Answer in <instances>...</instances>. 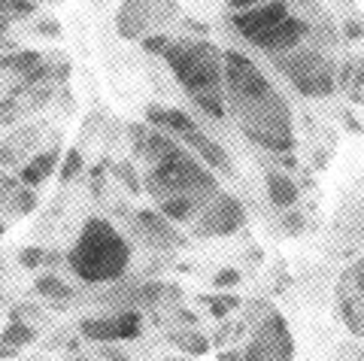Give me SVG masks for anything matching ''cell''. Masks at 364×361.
I'll list each match as a JSON object with an SVG mask.
<instances>
[{
    "instance_id": "cell-1",
    "label": "cell",
    "mask_w": 364,
    "mask_h": 361,
    "mask_svg": "<svg viewBox=\"0 0 364 361\" xmlns=\"http://www.w3.org/2000/svg\"><path fill=\"white\" fill-rule=\"evenodd\" d=\"M131 243L109 219H85L76 243L67 252V267L85 286H112L131 267Z\"/></svg>"
},
{
    "instance_id": "cell-2",
    "label": "cell",
    "mask_w": 364,
    "mask_h": 361,
    "mask_svg": "<svg viewBox=\"0 0 364 361\" xmlns=\"http://www.w3.org/2000/svg\"><path fill=\"white\" fill-rule=\"evenodd\" d=\"M170 73L186 88L188 97L200 92H222L225 85V52H219L203 37L173 40L164 55Z\"/></svg>"
},
{
    "instance_id": "cell-3",
    "label": "cell",
    "mask_w": 364,
    "mask_h": 361,
    "mask_svg": "<svg viewBox=\"0 0 364 361\" xmlns=\"http://www.w3.org/2000/svg\"><path fill=\"white\" fill-rule=\"evenodd\" d=\"M231 112L237 116V125H240L249 143L261 146L264 152L277 158L294 152L298 140H294L291 131V109L279 92H273L264 100H255V104H237L231 107Z\"/></svg>"
},
{
    "instance_id": "cell-4",
    "label": "cell",
    "mask_w": 364,
    "mask_h": 361,
    "mask_svg": "<svg viewBox=\"0 0 364 361\" xmlns=\"http://www.w3.org/2000/svg\"><path fill=\"white\" fill-rule=\"evenodd\" d=\"M146 183H149L146 188L152 191L155 200H164L170 195H188L198 200H210L213 195H219V176H215V171H210L198 155H188L186 149L161 164L149 167Z\"/></svg>"
},
{
    "instance_id": "cell-5",
    "label": "cell",
    "mask_w": 364,
    "mask_h": 361,
    "mask_svg": "<svg viewBox=\"0 0 364 361\" xmlns=\"http://www.w3.org/2000/svg\"><path fill=\"white\" fill-rule=\"evenodd\" d=\"M273 67L294 85L304 97H331L337 92V64L318 49L301 46L294 52L277 55Z\"/></svg>"
},
{
    "instance_id": "cell-6",
    "label": "cell",
    "mask_w": 364,
    "mask_h": 361,
    "mask_svg": "<svg viewBox=\"0 0 364 361\" xmlns=\"http://www.w3.org/2000/svg\"><path fill=\"white\" fill-rule=\"evenodd\" d=\"M225 92L231 107L237 104H255V100L270 97L277 88L264 76V70L237 49H225Z\"/></svg>"
},
{
    "instance_id": "cell-7",
    "label": "cell",
    "mask_w": 364,
    "mask_h": 361,
    "mask_svg": "<svg viewBox=\"0 0 364 361\" xmlns=\"http://www.w3.org/2000/svg\"><path fill=\"white\" fill-rule=\"evenodd\" d=\"M243 225H246V207L240 204V198L219 191V195H213L200 207L198 219L191 222V234L195 237H231Z\"/></svg>"
},
{
    "instance_id": "cell-8",
    "label": "cell",
    "mask_w": 364,
    "mask_h": 361,
    "mask_svg": "<svg viewBox=\"0 0 364 361\" xmlns=\"http://www.w3.org/2000/svg\"><path fill=\"white\" fill-rule=\"evenodd\" d=\"M291 358H294V340L289 334V325L277 310H270L258 322L252 340L246 343L243 361H291Z\"/></svg>"
},
{
    "instance_id": "cell-9",
    "label": "cell",
    "mask_w": 364,
    "mask_h": 361,
    "mask_svg": "<svg viewBox=\"0 0 364 361\" xmlns=\"http://www.w3.org/2000/svg\"><path fill=\"white\" fill-rule=\"evenodd\" d=\"M131 228L136 234V240L152 252H170V249H176V246L186 243L179 237V231L173 228V222L167 216H161L158 210H136L131 216Z\"/></svg>"
},
{
    "instance_id": "cell-10",
    "label": "cell",
    "mask_w": 364,
    "mask_h": 361,
    "mask_svg": "<svg viewBox=\"0 0 364 361\" xmlns=\"http://www.w3.org/2000/svg\"><path fill=\"white\" fill-rule=\"evenodd\" d=\"M313 37V25L306 18H298V16H289L286 21H279L277 28H270L264 33L249 40V46H255L258 52H267V55H286V52H294L301 49L306 40Z\"/></svg>"
},
{
    "instance_id": "cell-11",
    "label": "cell",
    "mask_w": 364,
    "mask_h": 361,
    "mask_svg": "<svg viewBox=\"0 0 364 361\" xmlns=\"http://www.w3.org/2000/svg\"><path fill=\"white\" fill-rule=\"evenodd\" d=\"M289 16H291L289 0H270V4H261L255 9H246V13H231V28L249 43L252 37H258V33L277 28L279 21H286Z\"/></svg>"
},
{
    "instance_id": "cell-12",
    "label": "cell",
    "mask_w": 364,
    "mask_h": 361,
    "mask_svg": "<svg viewBox=\"0 0 364 361\" xmlns=\"http://www.w3.org/2000/svg\"><path fill=\"white\" fill-rule=\"evenodd\" d=\"M146 125H152L158 131H167L173 137H188V134L200 131L198 122L188 116L186 109H173V107H161V104H149L146 107Z\"/></svg>"
},
{
    "instance_id": "cell-13",
    "label": "cell",
    "mask_w": 364,
    "mask_h": 361,
    "mask_svg": "<svg viewBox=\"0 0 364 361\" xmlns=\"http://www.w3.org/2000/svg\"><path fill=\"white\" fill-rule=\"evenodd\" d=\"M182 143L191 146L195 155L210 167V171H215V173H231L234 171V164H231V158H228V152L215 140H210L203 131H195V134H188V137H182Z\"/></svg>"
},
{
    "instance_id": "cell-14",
    "label": "cell",
    "mask_w": 364,
    "mask_h": 361,
    "mask_svg": "<svg viewBox=\"0 0 364 361\" xmlns=\"http://www.w3.org/2000/svg\"><path fill=\"white\" fill-rule=\"evenodd\" d=\"M58 161H61V149H58V146H52V149H43V152H33V155L28 158V164L21 167L18 179H21V183H25L28 188H40L46 179L55 173Z\"/></svg>"
},
{
    "instance_id": "cell-15",
    "label": "cell",
    "mask_w": 364,
    "mask_h": 361,
    "mask_svg": "<svg viewBox=\"0 0 364 361\" xmlns=\"http://www.w3.org/2000/svg\"><path fill=\"white\" fill-rule=\"evenodd\" d=\"M179 152H182L179 137H173V134H167V131H158V128H152L149 134H146L143 146L136 149V155H140L149 167L161 164V161H167V158H173V155H179Z\"/></svg>"
},
{
    "instance_id": "cell-16",
    "label": "cell",
    "mask_w": 364,
    "mask_h": 361,
    "mask_svg": "<svg viewBox=\"0 0 364 361\" xmlns=\"http://www.w3.org/2000/svg\"><path fill=\"white\" fill-rule=\"evenodd\" d=\"M264 185H267V200H270V204L277 207L279 212L291 210L294 204H298V198H301L298 183H294L289 173H282V171H270Z\"/></svg>"
},
{
    "instance_id": "cell-17",
    "label": "cell",
    "mask_w": 364,
    "mask_h": 361,
    "mask_svg": "<svg viewBox=\"0 0 364 361\" xmlns=\"http://www.w3.org/2000/svg\"><path fill=\"white\" fill-rule=\"evenodd\" d=\"M33 291H37L43 301H49L55 310H67L70 307V301L76 298L73 289L67 286L58 274H40L37 279H33Z\"/></svg>"
},
{
    "instance_id": "cell-18",
    "label": "cell",
    "mask_w": 364,
    "mask_h": 361,
    "mask_svg": "<svg viewBox=\"0 0 364 361\" xmlns=\"http://www.w3.org/2000/svg\"><path fill=\"white\" fill-rule=\"evenodd\" d=\"M203 204H207V200H198L188 195H170L164 200H158V212L167 216L170 222H195Z\"/></svg>"
},
{
    "instance_id": "cell-19",
    "label": "cell",
    "mask_w": 364,
    "mask_h": 361,
    "mask_svg": "<svg viewBox=\"0 0 364 361\" xmlns=\"http://www.w3.org/2000/svg\"><path fill=\"white\" fill-rule=\"evenodd\" d=\"M79 334L91 343H119L116 316H91V319H82L79 322Z\"/></svg>"
},
{
    "instance_id": "cell-20",
    "label": "cell",
    "mask_w": 364,
    "mask_h": 361,
    "mask_svg": "<svg viewBox=\"0 0 364 361\" xmlns=\"http://www.w3.org/2000/svg\"><path fill=\"white\" fill-rule=\"evenodd\" d=\"M43 64H46L43 55L33 52V49H21V52H13V55H4V73L13 70L16 76H21V82H25L31 73H37Z\"/></svg>"
},
{
    "instance_id": "cell-21",
    "label": "cell",
    "mask_w": 364,
    "mask_h": 361,
    "mask_svg": "<svg viewBox=\"0 0 364 361\" xmlns=\"http://www.w3.org/2000/svg\"><path fill=\"white\" fill-rule=\"evenodd\" d=\"M167 340L173 343L176 349H182V352H188V355H207V352H210V340H207V337H203L198 328L170 331Z\"/></svg>"
},
{
    "instance_id": "cell-22",
    "label": "cell",
    "mask_w": 364,
    "mask_h": 361,
    "mask_svg": "<svg viewBox=\"0 0 364 361\" xmlns=\"http://www.w3.org/2000/svg\"><path fill=\"white\" fill-rule=\"evenodd\" d=\"M116 331H119V343L124 340H140L143 337V313L131 307V310H116Z\"/></svg>"
},
{
    "instance_id": "cell-23",
    "label": "cell",
    "mask_w": 364,
    "mask_h": 361,
    "mask_svg": "<svg viewBox=\"0 0 364 361\" xmlns=\"http://www.w3.org/2000/svg\"><path fill=\"white\" fill-rule=\"evenodd\" d=\"M337 307H340V316H343L346 328L355 334V337H364V316H361V310H358V303L349 298L346 286L337 291Z\"/></svg>"
},
{
    "instance_id": "cell-24",
    "label": "cell",
    "mask_w": 364,
    "mask_h": 361,
    "mask_svg": "<svg viewBox=\"0 0 364 361\" xmlns=\"http://www.w3.org/2000/svg\"><path fill=\"white\" fill-rule=\"evenodd\" d=\"M195 107L203 112L207 119L222 122L228 116V104H225V92H200V95H191Z\"/></svg>"
},
{
    "instance_id": "cell-25",
    "label": "cell",
    "mask_w": 364,
    "mask_h": 361,
    "mask_svg": "<svg viewBox=\"0 0 364 361\" xmlns=\"http://www.w3.org/2000/svg\"><path fill=\"white\" fill-rule=\"evenodd\" d=\"M33 340H37V328H33V325L21 322V319H9V325L4 328V343L6 346L21 349V346H28Z\"/></svg>"
},
{
    "instance_id": "cell-26",
    "label": "cell",
    "mask_w": 364,
    "mask_h": 361,
    "mask_svg": "<svg viewBox=\"0 0 364 361\" xmlns=\"http://www.w3.org/2000/svg\"><path fill=\"white\" fill-rule=\"evenodd\" d=\"M85 171V158H82V152L79 149H67V155H64V164H61V183L67 185V183H73V179Z\"/></svg>"
},
{
    "instance_id": "cell-27",
    "label": "cell",
    "mask_w": 364,
    "mask_h": 361,
    "mask_svg": "<svg viewBox=\"0 0 364 361\" xmlns=\"http://www.w3.org/2000/svg\"><path fill=\"white\" fill-rule=\"evenodd\" d=\"M240 307V298L237 295H210L207 298V310L210 316H215V319H225V316H231V310Z\"/></svg>"
},
{
    "instance_id": "cell-28",
    "label": "cell",
    "mask_w": 364,
    "mask_h": 361,
    "mask_svg": "<svg viewBox=\"0 0 364 361\" xmlns=\"http://www.w3.org/2000/svg\"><path fill=\"white\" fill-rule=\"evenodd\" d=\"M37 13L33 0H4V28H9V18H28Z\"/></svg>"
},
{
    "instance_id": "cell-29",
    "label": "cell",
    "mask_w": 364,
    "mask_h": 361,
    "mask_svg": "<svg viewBox=\"0 0 364 361\" xmlns=\"http://www.w3.org/2000/svg\"><path fill=\"white\" fill-rule=\"evenodd\" d=\"M170 43H173V40H170L167 33H146V37H143V49L149 55H161V58H164L167 49H170Z\"/></svg>"
},
{
    "instance_id": "cell-30",
    "label": "cell",
    "mask_w": 364,
    "mask_h": 361,
    "mask_svg": "<svg viewBox=\"0 0 364 361\" xmlns=\"http://www.w3.org/2000/svg\"><path fill=\"white\" fill-rule=\"evenodd\" d=\"M18 262L21 267H28V270H37L46 264V252L40 249V246H25V249L18 252Z\"/></svg>"
},
{
    "instance_id": "cell-31",
    "label": "cell",
    "mask_w": 364,
    "mask_h": 361,
    "mask_svg": "<svg viewBox=\"0 0 364 361\" xmlns=\"http://www.w3.org/2000/svg\"><path fill=\"white\" fill-rule=\"evenodd\" d=\"M112 173H116V179H122V185H124V188L140 191V183H136V171H134V167H131L128 161L112 164Z\"/></svg>"
},
{
    "instance_id": "cell-32",
    "label": "cell",
    "mask_w": 364,
    "mask_h": 361,
    "mask_svg": "<svg viewBox=\"0 0 364 361\" xmlns=\"http://www.w3.org/2000/svg\"><path fill=\"white\" fill-rule=\"evenodd\" d=\"M243 279H240V270L237 267H222L219 274L213 276V286L215 289H234V286H240Z\"/></svg>"
},
{
    "instance_id": "cell-33",
    "label": "cell",
    "mask_w": 364,
    "mask_h": 361,
    "mask_svg": "<svg viewBox=\"0 0 364 361\" xmlns=\"http://www.w3.org/2000/svg\"><path fill=\"white\" fill-rule=\"evenodd\" d=\"M97 355L104 361H134L131 352H124L119 343H97Z\"/></svg>"
},
{
    "instance_id": "cell-34",
    "label": "cell",
    "mask_w": 364,
    "mask_h": 361,
    "mask_svg": "<svg viewBox=\"0 0 364 361\" xmlns=\"http://www.w3.org/2000/svg\"><path fill=\"white\" fill-rule=\"evenodd\" d=\"M346 283H352V286H355V291H358V298L364 301V258H358V262L355 264H352L349 270H346Z\"/></svg>"
},
{
    "instance_id": "cell-35",
    "label": "cell",
    "mask_w": 364,
    "mask_h": 361,
    "mask_svg": "<svg viewBox=\"0 0 364 361\" xmlns=\"http://www.w3.org/2000/svg\"><path fill=\"white\" fill-rule=\"evenodd\" d=\"M37 33H40V37H49V40L61 37V21H55V18H40V21H37Z\"/></svg>"
},
{
    "instance_id": "cell-36",
    "label": "cell",
    "mask_w": 364,
    "mask_h": 361,
    "mask_svg": "<svg viewBox=\"0 0 364 361\" xmlns=\"http://www.w3.org/2000/svg\"><path fill=\"white\" fill-rule=\"evenodd\" d=\"M364 37V25L358 18H346L343 21V40H349V43H358Z\"/></svg>"
},
{
    "instance_id": "cell-37",
    "label": "cell",
    "mask_w": 364,
    "mask_h": 361,
    "mask_svg": "<svg viewBox=\"0 0 364 361\" xmlns=\"http://www.w3.org/2000/svg\"><path fill=\"white\" fill-rule=\"evenodd\" d=\"M282 228H286L289 234H298L304 228V212H289L286 210V216H282Z\"/></svg>"
},
{
    "instance_id": "cell-38",
    "label": "cell",
    "mask_w": 364,
    "mask_h": 361,
    "mask_svg": "<svg viewBox=\"0 0 364 361\" xmlns=\"http://www.w3.org/2000/svg\"><path fill=\"white\" fill-rule=\"evenodd\" d=\"M25 185L21 179H16V176H9V173H4V204H9V195H16V191Z\"/></svg>"
},
{
    "instance_id": "cell-39",
    "label": "cell",
    "mask_w": 364,
    "mask_h": 361,
    "mask_svg": "<svg viewBox=\"0 0 364 361\" xmlns=\"http://www.w3.org/2000/svg\"><path fill=\"white\" fill-rule=\"evenodd\" d=\"M352 88H364V58L352 61Z\"/></svg>"
},
{
    "instance_id": "cell-40",
    "label": "cell",
    "mask_w": 364,
    "mask_h": 361,
    "mask_svg": "<svg viewBox=\"0 0 364 361\" xmlns=\"http://www.w3.org/2000/svg\"><path fill=\"white\" fill-rule=\"evenodd\" d=\"M277 161L286 167V171H294V167H298V158H294V152H289V155H279Z\"/></svg>"
},
{
    "instance_id": "cell-41",
    "label": "cell",
    "mask_w": 364,
    "mask_h": 361,
    "mask_svg": "<svg viewBox=\"0 0 364 361\" xmlns=\"http://www.w3.org/2000/svg\"><path fill=\"white\" fill-rule=\"evenodd\" d=\"M219 361H243V352H231V349H228V352L219 355Z\"/></svg>"
},
{
    "instance_id": "cell-42",
    "label": "cell",
    "mask_w": 364,
    "mask_h": 361,
    "mask_svg": "<svg viewBox=\"0 0 364 361\" xmlns=\"http://www.w3.org/2000/svg\"><path fill=\"white\" fill-rule=\"evenodd\" d=\"M73 361H95V358H85V355H79V358H73Z\"/></svg>"
},
{
    "instance_id": "cell-43",
    "label": "cell",
    "mask_w": 364,
    "mask_h": 361,
    "mask_svg": "<svg viewBox=\"0 0 364 361\" xmlns=\"http://www.w3.org/2000/svg\"><path fill=\"white\" fill-rule=\"evenodd\" d=\"M164 361H186V358H164Z\"/></svg>"
},
{
    "instance_id": "cell-44",
    "label": "cell",
    "mask_w": 364,
    "mask_h": 361,
    "mask_svg": "<svg viewBox=\"0 0 364 361\" xmlns=\"http://www.w3.org/2000/svg\"><path fill=\"white\" fill-rule=\"evenodd\" d=\"M358 361H364V349H361V358H358Z\"/></svg>"
}]
</instances>
